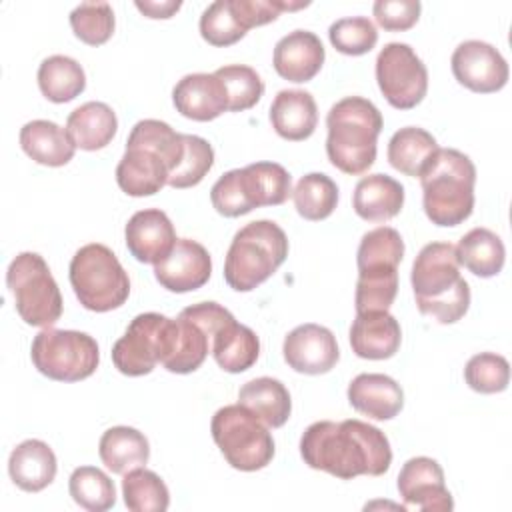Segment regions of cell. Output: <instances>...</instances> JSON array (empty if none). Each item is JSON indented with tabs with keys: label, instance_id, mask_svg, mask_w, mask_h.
<instances>
[{
	"label": "cell",
	"instance_id": "obj_1",
	"mask_svg": "<svg viewBox=\"0 0 512 512\" xmlns=\"http://www.w3.org/2000/svg\"><path fill=\"white\" fill-rule=\"evenodd\" d=\"M300 456L314 470L340 480L356 476H382L392 464L386 434L362 420H320L310 424L300 438Z\"/></svg>",
	"mask_w": 512,
	"mask_h": 512
},
{
	"label": "cell",
	"instance_id": "obj_2",
	"mask_svg": "<svg viewBox=\"0 0 512 512\" xmlns=\"http://www.w3.org/2000/svg\"><path fill=\"white\" fill-rule=\"evenodd\" d=\"M410 282L418 310L440 324L458 322L470 308V286L450 242L426 244L412 264Z\"/></svg>",
	"mask_w": 512,
	"mask_h": 512
},
{
	"label": "cell",
	"instance_id": "obj_3",
	"mask_svg": "<svg viewBox=\"0 0 512 512\" xmlns=\"http://www.w3.org/2000/svg\"><path fill=\"white\" fill-rule=\"evenodd\" d=\"M384 120L380 110L362 96L338 100L326 116V154L340 172L364 174L376 160V142Z\"/></svg>",
	"mask_w": 512,
	"mask_h": 512
},
{
	"label": "cell",
	"instance_id": "obj_4",
	"mask_svg": "<svg viewBox=\"0 0 512 512\" xmlns=\"http://www.w3.org/2000/svg\"><path fill=\"white\" fill-rule=\"evenodd\" d=\"M422 204L428 220L436 226H458L474 210V162L456 148H438L418 176Z\"/></svg>",
	"mask_w": 512,
	"mask_h": 512
},
{
	"label": "cell",
	"instance_id": "obj_5",
	"mask_svg": "<svg viewBox=\"0 0 512 512\" xmlns=\"http://www.w3.org/2000/svg\"><path fill=\"white\" fill-rule=\"evenodd\" d=\"M286 232L272 220H254L240 228L226 252L224 280L236 292H250L266 282L286 260Z\"/></svg>",
	"mask_w": 512,
	"mask_h": 512
},
{
	"label": "cell",
	"instance_id": "obj_6",
	"mask_svg": "<svg viewBox=\"0 0 512 512\" xmlns=\"http://www.w3.org/2000/svg\"><path fill=\"white\" fill-rule=\"evenodd\" d=\"M68 276L78 302L90 312H110L128 300V272L104 244L92 242L76 250Z\"/></svg>",
	"mask_w": 512,
	"mask_h": 512
},
{
	"label": "cell",
	"instance_id": "obj_7",
	"mask_svg": "<svg viewBox=\"0 0 512 512\" xmlns=\"http://www.w3.org/2000/svg\"><path fill=\"white\" fill-rule=\"evenodd\" d=\"M210 432L226 462L236 470L256 472L274 458V438L268 426L242 404H228L216 410Z\"/></svg>",
	"mask_w": 512,
	"mask_h": 512
},
{
	"label": "cell",
	"instance_id": "obj_8",
	"mask_svg": "<svg viewBox=\"0 0 512 512\" xmlns=\"http://www.w3.org/2000/svg\"><path fill=\"white\" fill-rule=\"evenodd\" d=\"M6 284L18 316L28 326L50 328L62 316L60 288L40 254L20 252L8 266Z\"/></svg>",
	"mask_w": 512,
	"mask_h": 512
},
{
	"label": "cell",
	"instance_id": "obj_9",
	"mask_svg": "<svg viewBox=\"0 0 512 512\" xmlns=\"http://www.w3.org/2000/svg\"><path fill=\"white\" fill-rule=\"evenodd\" d=\"M30 358L34 368L50 380L80 382L96 372L100 352L90 334L50 326L34 336Z\"/></svg>",
	"mask_w": 512,
	"mask_h": 512
},
{
	"label": "cell",
	"instance_id": "obj_10",
	"mask_svg": "<svg viewBox=\"0 0 512 512\" xmlns=\"http://www.w3.org/2000/svg\"><path fill=\"white\" fill-rule=\"evenodd\" d=\"M174 344V318L144 312L132 318L122 338L112 346V362L124 376L150 374L164 364Z\"/></svg>",
	"mask_w": 512,
	"mask_h": 512
},
{
	"label": "cell",
	"instance_id": "obj_11",
	"mask_svg": "<svg viewBox=\"0 0 512 512\" xmlns=\"http://www.w3.org/2000/svg\"><path fill=\"white\" fill-rule=\"evenodd\" d=\"M376 82L390 106L410 110L428 92V70L412 46L388 42L376 58Z\"/></svg>",
	"mask_w": 512,
	"mask_h": 512
},
{
	"label": "cell",
	"instance_id": "obj_12",
	"mask_svg": "<svg viewBox=\"0 0 512 512\" xmlns=\"http://www.w3.org/2000/svg\"><path fill=\"white\" fill-rule=\"evenodd\" d=\"M454 78L472 92H498L508 82V64L504 56L488 42L466 40L456 46L450 58Z\"/></svg>",
	"mask_w": 512,
	"mask_h": 512
},
{
	"label": "cell",
	"instance_id": "obj_13",
	"mask_svg": "<svg viewBox=\"0 0 512 512\" xmlns=\"http://www.w3.org/2000/svg\"><path fill=\"white\" fill-rule=\"evenodd\" d=\"M286 364L300 374H326L340 360L336 336L320 324H300L288 332L282 344Z\"/></svg>",
	"mask_w": 512,
	"mask_h": 512
},
{
	"label": "cell",
	"instance_id": "obj_14",
	"mask_svg": "<svg viewBox=\"0 0 512 512\" xmlns=\"http://www.w3.org/2000/svg\"><path fill=\"white\" fill-rule=\"evenodd\" d=\"M398 492L404 508L414 506L424 512H446L454 508L452 494L444 482V470L428 456H414L404 462L398 474Z\"/></svg>",
	"mask_w": 512,
	"mask_h": 512
},
{
	"label": "cell",
	"instance_id": "obj_15",
	"mask_svg": "<svg viewBox=\"0 0 512 512\" xmlns=\"http://www.w3.org/2000/svg\"><path fill=\"white\" fill-rule=\"evenodd\" d=\"M212 274V258L208 250L190 238H178L172 252L154 264L158 284L170 292L184 294L202 288Z\"/></svg>",
	"mask_w": 512,
	"mask_h": 512
},
{
	"label": "cell",
	"instance_id": "obj_16",
	"mask_svg": "<svg viewBox=\"0 0 512 512\" xmlns=\"http://www.w3.org/2000/svg\"><path fill=\"white\" fill-rule=\"evenodd\" d=\"M126 248L142 264L162 262L176 244V232L160 208L138 210L130 216L126 230Z\"/></svg>",
	"mask_w": 512,
	"mask_h": 512
},
{
	"label": "cell",
	"instance_id": "obj_17",
	"mask_svg": "<svg viewBox=\"0 0 512 512\" xmlns=\"http://www.w3.org/2000/svg\"><path fill=\"white\" fill-rule=\"evenodd\" d=\"M174 108L190 120L210 122L228 110V94L216 74L182 76L172 90Z\"/></svg>",
	"mask_w": 512,
	"mask_h": 512
},
{
	"label": "cell",
	"instance_id": "obj_18",
	"mask_svg": "<svg viewBox=\"0 0 512 512\" xmlns=\"http://www.w3.org/2000/svg\"><path fill=\"white\" fill-rule=\"evenodd\" d=\"M324 58V46L314 32L292 30L276 42L272 64L284 80L308 82L320 72Z\"/></svg>",
	"mask_w": 512,
	"mask_h": 512
},
{
	"label": "cell",
	"instance_id": "obj_19",
	"mask_svg": "<svg viewBox=\"0 0 512 512\" xmlns=\"http://www.w3.org/2000/svg\"><path fill=\"white\" fill-rule=\"evenodd\" d=\"M402 342L398 320L388 310L356 312L350 326V346L358 358L386 360L392 358Z\"/></svg>",
	"mask_w": 512,
	"mask_h": 512
},
{
	"label": "cell",
	"instance_id": "obj_20",
	"mask_svg": "<svg viewBox=\"0 0 512 512\" xmlns=\"http://www.w3.org/2000/svg\"><path fill=\"white\" fill-rule=\"evenodd\" d=\"M350 406L374 420H392L404 406V392L400 384L378 372L358 374L348 384Z\"/></svg>",
	"mask_w": 512,
	"mask_h": 512
},
{
	"label": "cell",
	"instance_id": "obj_21",
	"mask_svg": "<svg viewBox=\"0 0 512 512\" xmlns=\"http://www.w3.org/2000/svg\"><path fill=\"white\" fill-rule=\"evenodd\" d=\"M168 164L152 150L128 146L116 166V182L128 196H152L168 184Z\"/></svg>",
	"mask_w": 512,
	"mask_h": 512
},
{
	"label": "cell",
	"instance_id": "obj_22",
	"mask_svg": "<svg viewBox=\"0 0 512 512\" xmlns=\"http://www.w3.org/2000/svg\"><path fill=\"white\" fill-rule=\"evenodd\" d=\"M258 186L260 182L252 164L234 168L214 182L210 190V202L218 214L226 218H238L252 212L254 208L266 206V202H262V188Z\"/></svg>",
	"mask_w": 512,
	"mask_h": 512
},
{
	"label": "cell",
	"instance_id": "obj_23",
	"mask_svg": "<svg viewBox=\"0 0 512 512\" xmlns=\"http://www.w3.org/2000/svg\"><path fill=\"white\" fill-rule=\"evenodd\" d=\"M270 122L284 140L300 142L310 138L318 124L314 96L306 90H280L270 104Z\"/></svg>",
	"mask_w": 512,
	"mask_h": 512
},
{
	"label": "cell",
	"instance_id": "obj_24",
	"mask_svg": "<svg viewBox=\"0 0 512 512\" xmlns=\"http://www.w3.org/2000/svg\"><path fill=\"white\" fill-rule=\"evenodd\" d=\"M58 462L52 448L36 438L20 442L8 458V474L24 492H40L56 478Z\"/></svg>",
	"mask_w": 512,
	"mask_h": 512
},
{
	"label": "cell",
	"instance_id": "obj_25",
	"mask_svg": "<svg viewBox=\"0 0 512 512\" xmlns=\"http://www.w3.org/2000/svg\"><path fill=\"white\" fill-rule=\"evenodd\" d=\"M404 206V186L388 174L364 176L352 196L354 212L368 222H386Z\"/></svg>",
	"mask_w": 512,
	"mask_h": 512
},
{
	"label": "cell",
	"instance_id": "obj_26",
	"mask_svg": "<svg viewBox=\"0 0 512 512\" xmlns=\"http://www.w3.org/2000/svg\"><path fill=\"white\" fill-rule=\"evenodd\" d=\"M22 150L42 166H64L74 158L76 146L66 132L52 120H30L20 130Z\"/></svg>",
	"mask_w": 512,
	"mask_h": 512
},
{
	"label": "cell",
	"instance_id": "obj_27",
	"mask_svg": "<svg viewBox=\"0 0 512 512\" xmlns=\"http://www.w3.org/2000/svg\"><path fill=\"white\" fill-rule=\"evenodd\" d=\"M118 130L116 112L106 102H86L70 112L66 132L80 150H100L112 142Z\"/></svg>",
	"mask_w": 512,
	"mask_h": 512
},
{
	"label": "cell",
	"instance_id": "obj_28",
	"mask_svg": "<svg viewBox=\"0 0 512 512\" xmlns=\"http://www.w3.org/2000/svg\"><path fill=\"white\" fill-rule=\"evenodd\" d=\"M210 352L224 372L240 374L256 364L260 356V340L252 328L238 324L234 318L212 336Z\"/></svg>",
	"mask_w": 512,
	"mask_h": 512
},
{
	"label": "cell",
	"instance_id": "obj_29",
	"mask_svg": "<svg viewBox=\"0 0 512 512\" xmlns=\"http://www.w3.org/2000/svg\"><path fill=\"white\" fill-rule=\"evenodd\" d=\"M238 404L254 412L268 428L284 426L292 412L288 388L270 376L248 380L238 392Z\"/></svg>",
	"mask_w": 512,
	"mask_h": 512
},
{
	"label": "cell",
	"instance_id": "obj_30",
	"mask_svg": "<svg viewBox=\"0 0 512 512\" xmlns=\"http://www.w3.org/2000/svg\"><path fill=\"white\" fill-rule=\"evenodd\" d=\"M102 464L114 474H126L134 468L146 466L150 458L148 438L130 426L108 428L98 444Z\"/></svg>",
	"mask_w": 512,
	"mask_h": 512
},
{
	"label": "cell",
	"instance_id": "obj_31",
	"mask_svg": "<svg viewBox=\"0 0 512 512\" xmlns=\"http://www.w3.org/2000/svg\"><path fill=\"white\" fill-rule=\"evenodd\" d=\"M458 264L464 266L468 272L480 278H492L496 276L506 258L504 242L500 236L488 228H472L466 232L460 242L454 246Z\"/></svg>",
	"mask_w": 512,
	"mask_h": 512
},
{
	"label": "cell",
	"instance_id": "obj_32",
	"mask_svg": "<svg viewBox=\"0 0 512 512\" xmlns=\"http://www.w3.org/2000/svg\"><path fill=\"white\" fill-rule=\"evenodd\" d=\"M38 88L50 102H70L86 88L84 68L70 56H48L38 66Z\"/></svg>",
	"mask_w": 512,
	"mask_h": 512
},
{
	"label": "cell",
	"instance_id": "obj_33",
	"mask_svg": "<svg viewBox=\"0 0 512 512\" xmlns=\"http://www.w3.org/2000/svg\"><path fill=\"white\" fill-rule=\"evenodd\" d=\"M438 150L436 138L418 126H406L394 132L388 142V162L406 176H420Z\"/></svg>",
	"mask_w": 512,
	"mask_h": 512
},
{
	"label": "cell",
	"instance_id": "obj_34",
	"mask_svg": "<svg viewBox=\"0 0 512 512\" xmlns=\"http://www.w3.org/2000/svg\"><path fill=\"white\" fill-rule=\"evenodd\" d=\"M210 346L212 340L208 332L188 316L178 314L174 320L172 352L162 366L174 374H190L204 364Z\"/></svg>",
	"mask_w": 512,
	"mask_h": 512
},
{
	"label": "cell",
	"instance_id": "obj_35",
	"mask_svg": "<svg viewBox=\"0 0 512 512\" xmlns=\"http://www.w3.org/2000/svg\"><path fill=\"white\" fill-rule=\"evenodd\" d=\"M296 212L310 222L328 218L338 204V186L336 182L322 174L310 172L302 176L292 190Z\"/></svg>",
	"mask_w": 512,
	"mask_h": 512
},
{
	"label": "cell",
	"instance_id": "obj_36",
	"mask_svg": "<svg viewBox=\"0 0 512 512\" xmlns=\"http://www.w3.org/2000/svg\"><path fill=\"white\" fill-rule=\"evenodd\" d=\"M124 504L132 512H164L170 506V492L164 480L144 466L124 474Z\"/></svg>",
	"mask_w": 512,
	"mask_h": 512
},
{
	"label": "cell",
	"instance_id": "obj_37",
	"mask_svg": "<svg viewBox=\"0 0 512 512\" xmlns=\"http://www.w3.org/2000/svg\"><path fill=\"white\" fill-rule=\"evenodd\" d=\"M68 492L88 512H104L116 504V488L110 476L96 466H80L70 474Z\"/></svg>",
	"mask_w": 512,
	"mask_h": 512
},
{
	"label": "cell",
	"instance_id": "obj_38",
	"mask_svg": "<svg viewBox=\"0 0 512 512\" xmlns=\"http://www.w3.org/2000/svg\"><path fill=\"white\" fill-rule=\"evenodd\" d=\"M126 144L142 146V148L156 152L168 164L170 172L180 164L182 154H184L182 134H178L170 124H166L162 120H154V118L136 122L128 134Z\"/></svg>",
	"mask_w": 512,
	"mask_h": 512
},
{
	"label": "cell",
	"instance_id": "obj_39",
	"mask_svg": "<svg viewBox=\"0 0 512 512\" xmlns=\"http://www.w3.org/2000/svg\"><path fill=\"white\" fill-rule=\"evenodd\" d=\"M398 292V268L358 270L354 306L356 312L388 310Z\"/></svg>",
	"mask_w": 512,
	"mask_h": 512
},
{
	"label": "cell",
	"instance_id": "obj_40",
	"mask_svg": "<svg viewBox=\"0 0 512 512\" xmlns=\"http://www.w3.org/2000/svg\"><path fill=\"white\" fill-rule=\"evenodd\" d=\"M404 256V240L396 228L378 226L366 232L356 252L358 270L398 268Z\"/></svg>",
	"mask_w": 512,
	"mask_h": 512
},
{
	"label": "cell",
	"instance_id": "obj_41",
	"mask_svg": "<svg viewBox=\"0 0 512 512\" xmlns=\"http://www.w3.org/2000/svg\"><path fill=\"white\" fill-rule=\"evenodd\" d=\"M184 154L180 164L170 172L168 186L172 188H192L204 180V176L214 166V148L208 140L196 134H182Z\"/></svg>",
	"mask_w": 512,
	"mask_h": 512
},
{
	"label": "cell",
	"instance_id": "obj_42",
	"mask_svg": "<svg viewBox=\"0 0 512 512\" xmlns=\"http://www.w3.org/2000/svg\"><path fill=\"white\" fill-rule=\"evenodd\" d=\"M214 74L226 88L230 112L250 110L264 94V82L260 74L246 64H228L218 68Z\"/></svg>",
	"mask_w": 512,
	"mask_h": 512
},
{
	"label": "cell",
	"instance_id": "obj_43",
	"mask_svg": "<svg viewBox=\"0 0 512 512\" xmlns=\"http://www.w3.org/2000/svg\"><path fill=\"white\" fill-rule=\"evenodd\" d=\"M70 26L78 40L88 46H100L114 34V10L108 2H84L70 12Z\"/></svg>",
	"mask_w": 512,
	"mask_h": 512
},
{
	"label": "cell",
	"instance_id": "obj_44",
	"mask_svg": "<svg viewBox=\"0 0 512 512\" xmlns=\"http://www.w3.org/2000/svg\"><path fill=\"white\" fill-rule=\"evenodd\" d=\"M466 384L480 394L504 392L510 382V364L504 356L494 352L474 354L464 368Z\"/></svg>",
	"mask_w": 512,
	"mask_h": 512
},
{
	"label": "cell",
	"instance_id": "obj_45",
	"mask_svg": "<svg viewBox=\"0 0 512 512\" xmlns=\"http://www.w3.org/2000/svg\"><path fill=\"white\" fill-rule=\"evenodd\" d=\"M330 44L346 56H362L378 42V30L366 16L340 18L328 28Z\"/></svg>",
	"mask_w": 512,
	"mask_h": 512
},
{
	"label": "cell",
	"instance_id": "obj_46",
	"mask_svg": "<svg viewBox=\"0 0 512 512\" xmlns=\"http://www.w3.org/2000/svg\"><path fill=\"white\" fill-rule=\"evenodd\" d=\"M246 28L234 14L230 0L212 2L200 16V34L212 46H230L246 36Z\"/></svg>",
	"mask_w": 512,
	"mask_h": 512
},
{
	"label": "cell",
	"instance_id": "obj_47",
	"mask_svg": "<svg viewBox=\"0 0 512 512\" xmlns=\"http://www.w3.org/2000/svg\"><path fill=\"white\" fill-rule=\"evenodd\" d=\"M422 4L418 0H376L372 14L380 28L388 32H402L412 28L420 18Z\"/></svg>",
	"mask_w": 512,
	"mask_h": 512
},
{
	"label": "cell",
	"instance_id": "obj_48",
	"mask_svg": "<svg viewBox=\"0 0 512 512\" xmlns=\"http://www.w3.org/2000/svg\"><path fill=\"white\" fill-rule=\"evenodd\" d=\"M266 206H280L292 196V176L288 170L278 162H254L252 164Z\"/></svg>",
	"mask_w": 512,
	"mask_h": 512
},
{
	"label": "cell",
	"instance_id": "obj_49",
	"mask_svg": "<svg viewBox=\"0 0 512 512\" xmlns=\"http://www.w3.org/2000/svg\"><path fill=\"white\" fill-rule=\"evenodd\" d=\"M136 8L146 16V18H172L180 8L182 2L178 0H136Z\"/></svg>",
	"mask_w": 512,
	"mask_h": 512
}]
</instances>
